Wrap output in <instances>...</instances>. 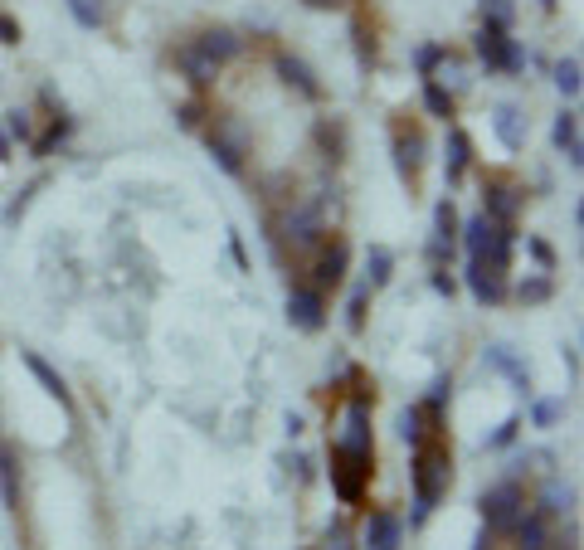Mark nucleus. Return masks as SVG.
<instances>
[{
    "mask_svg": "<svg viewBox=\"0 0 584 550\" xmlns=\"http://www.w3.org/2000/svg\"><path fill=\"white\" fill-rule=\"evenodd\" d=\"M409 477H414V512H409V526L419 531L434 507L443 502L448 482H453V448L443 434H429L424 443H414V463H409Z\"/></svg>",
    "mask_w": 584,
    "mask_h": 550,
    "instance_id": "obj_1",
    "label": "nucleus"
},
{
    "mask_svg": "<svg viewBox=\"0 0 584 550\" xmlns=\"http://www.w3.org/2000/svg\"><path fill=\"white\" fill-rule=\"evenodd\" d=\"M370 477H375V453H356V448L331 443V487L346 507H361Z\"/></svg>",
    "mask_w": 584,
    "mask_h": 550,
    "instance_id": "obj_2",
    "label": "nucleus"
},
{
    "mask_svg": "<svg viewBox=\"0 0 584 550\" xmlns=\"http://www.w3.org/2000/svg\"><path fill=\"white\" fill-rule=\"evenodd\" d=\"M477 59L487 64V74H521L526 69V49L511 39V30H497V25H482L473 39Z\"/></svg>",
    "mask_w": 584,
    "mask_h": 550,
    "instance_id": "obj_3",
    "label": "nucleus"
},
{
    "mask_svg": "<svg viewBox=\"0 0 584 550\" xmlns=\"http://www.w3.org/2000/svg\"><path fill=\"white\" fill-rule=\"evenodd\" d=\"M482 526L492 531V536H507L511 526H516V516L526 512V492H521V482H497V487H487L482 492Z\"/></svg>",
    "mask_w": 584,
    "mask_h": 550,
    "instance_id": "obj_4",
    "label": "nucleus"
},
{
    "mask_svg": "<svg viewBox=\"0 0 584 550\" xmlns=\"http://www.w3.org/2000/svg\"><path fill=\"white\" fill-rule=\"evenodd\" d=\"M390 151H395V171H400V181L404 185L419 181V171H424V151H429L424 132H419V127H409V122H395Z\"/></svg>",
    "mask_w": 584,
    "mask_h": 550,
    "instance_id": "obj_5",
    "label": "nucleus"
},
{
    "mask_svg": "<svg viewBox=\"0 0 584 550\" xmlns=\"http://www.w3.org/2000/svg\"><path fill=\"white\" fill-rule=\"evenodd\" d=\"M346 268H351V249H346V239H327V244L317 249V263H312V288H317V293L341 288V283H346Z\"/></svg>",
    "mask_w": 584,
    "mask_h": 550,
    "instance_id": "obj_6",
    "label": "nucleus"
},
{
    "mask_svg": "<svg viewBox=\"0 0 584 550\" xmlns=\"http://www.w3.org/2000/svg\"><path fill=\"white\" fill-rule=\"evenodd\" d=\"M283 312H288L292 327L312 336V331L327 327V293H317V288H292V293H288V307H283Z\"/></svg>",
    "mask_w": 584,
    "mask_h": 550,
    "instance_id": "obj_7",
    "label": "nucleus"
},
{
    "mask_svg": "<svg viewBox=\"0 0 584 550\" xmlns=\"http://www.w3.org/2000/svg\"><path fill=\"white\" fill-rule=\"evenodd\" d=\"M205 147H210V156L219 161V171H229V176H244V137H239L234 127H224V122H210V127H205Z\"/></svg>",
    "mask_w": 584,
    "mask_h": 550,
    "instance_id": "obj_8",
    "label": "nucleus"
},
{
    "mask_svg": "<svg viewBox=\"0 0 584 550\" xmlns=\"http://www.w3.org/2000/svg\"><path fill=\"white\" fill-rule=\"evenodd\" d=\"M341 448H356V453H375V434H370V404L351 400L346 404V419H341V434H336Z\"/></svg>",
    "mask_w": 584,
    "mask_h": 550,
    "instance_id": "obj_9",
    "label": "nucleus"
},
{
    "mask_svg": "<svg viewBox=\"0 0 584 550\" xmlns=\"http://www.w3.org/2000/svg\"><path fill=\"white\" fill-rule=\"evenodd\" d=\"M404 546V521L395 512H370L361 531V550H400Z\"/></svg>",
    "mask_w": 584,
    "mask_h": 550,
    "instance_id": "obj_10",
    "label": "nucleus"
},
{
    "mask_svg": "<svg viewBox=\"0 0 584 550\" xmlns=\"http://www.w3.org/2000/svg\"><path fill=\"white\" fill-rule=\"evenodd\" d=\"M468 293L482 302V307H497V302H507V273H492V268H482L477 258H468Z\"/></svg>",
    "mask_w": 584,
    "mask_h": 550,
    "instance_id": "obj_11",
    "label": "nucleus"
},
{
    "mask_svg": "<svg viewBox=\"0 0 584 550\" xmlns=\"http://www.w3.org/2000/svg\"><path fill=\"white\" fill-rule=\"evenodd\" d=\"M516 550H550V516L536 512V507H526V512L516 516V526L507 531Z\"/></svg>",
    "mask_w": 584,
    "mask_h": 550,
    "instance_id": "obj_12",
    "label": "nucleus"
},
{
    "mask_svg": "<svg viewBox=\"0 0 584 550\" xmlns=\"http://www.w3.org/2000/svg\"><path fill=\"white\" fill-rule=\"evenodd\" d=\"M190 49H195L200 59H210L215 69H224L229 59H239V54H244V39L234 35V30H205V35L195 39Z\"/></svg>",
    "mask_w": 584,
    "mask_h": 550,
    "instance_id": "obj_13",
    "label": "nucleus"
},
{
    "mask_svg": "<svg viewBox=\"0 0 584 550\" xmlns=\"http://www.w3.org/2000/svg\"><path fill=\"white\" fill-rule=\"evenodd\" d=\"M482 215H487L492 224H516V215H521V195H516L507 181H487V190H482Z\"/></svg>",
    "mask_w": 584,
    "mask_h": 550,
    "instance_id": "obj_14",
    "label": "nucleus"
},
{
    "mask_svg": "<svg viewBox=\"0 0 584 550\" xmlns=\"http://www.w3.org/2000/svg\"><path fill=\"white\" fill-rule=\"evenodd\" d=\"M20 361H25V366H30V375L44 385V395H54V400H59V409H64V414H73V390L64 385V375L49 366L44 356H35V351H20Z\"/></svg>",
    "mask_w": 584,
    "mask_h": 550,
    "instance_id": "obj_15",
    "label": "nucleus"
},
{
    "mask_svg": "<svg viewBox=\"0 0 584 550\" xmlns=\"http://www.w3.org/2000/svg\"><path fill=\"white\" fill-rule=\"evenodd\" d=\"M550 137H555V147H560V156H565V161H570V166L580 171V166H584L580 112H575V108H565V112H560V117H555V132H550Z\"/></svg>",
    "mask_w": 584,
    "mask_h": 550,
    "instance_id": "obj_16",
    "label": "nucleus"
},
{
    "mask_svg": "<svg viewBox=\"0 0 584 550\" xmlns=\"http://www.w3.org/2000/svg\"><path fill=\"white\" fill-rule=\"evenodd\" d=\"M468 166H473V137H468L463 127H448V156H443V176H448V185L463 181Z\"/></svg>",
    "mask_w": 584,
    "mask_h": 550,
    "instance_id": "obj_17",
    "label": "nucleus"
},
{
    "mask_svg": "<svg viewBox=\"0 0 584 550\" xmlns=\"http://www.w3.org/2000/svg\"><path fill=\"white\" fill-rule=\"evenodd\" d=\"M482 361L497 370V375H507V380L516 385V390H521V395L531 390V366H526V361H521L511 346H487V356H482Z\"/></svg>",
    "mask_w": 584,
    "mask_h": 550,
    "instance_id": "obj_18",
    "label": "nucleus"
},
{
    "mask_svg": "<svg viewBox=\"0 0 584 550\" xmlns=\"http://www.w3.org/2000/svg\"><path fill=\"white\" fill-rule=\"evenodd\" d=\"M429 434H443V419H438V414H429L424 404H409V409L400 414V439L414 448V443H424Z\"/></svg>",
    "mask_w": 584,
    "mask_h": 550,
    "instance_id": "obj_19",
    "label": "nucleus"
},
{
    "mask_svg": "<svg viewBox=\"0 0 584 550\" xmlns=\"http://www.w3.org/2000/svg\"><path fill=\"white\" fill-rule=\"evenodd\" d=\"M0 502L5 512H20V448L0 443Z\"/></svg>",
    "mask_w": 584,
    "mask_h": 550,
    "instance_id": "obj_20",
    "label": "nucleus"
},
{
    "mask_svg": "<svg viewBox=\"0 0 584 550\" xmlns=\"http://www.w3.org/2000/svg\"><path fill=\"white\" fill-rule=\"evenodd\" d=\"M278 74H283V83H288V88H297L302 98H312V103L322 98V83H317V74H312V69H307L297 54H278Z\"/></svg>",
    "mask_w": 584,
    "mask_h": 550,
    "instance_id": "obj_21",
    "label": "nucleus"
},
{
    "mask_svg": "<svg viewBox=\"0 0 584 550\" xmlns=\"http://www.w3.org/2000/svg\"><path fill=\"white\" fill-rule=\"evenodd\" d=\"M492 132L502 137V147H507V151H521V147H526V117H521V108L502 103V108L492 112Z\"/></svg>",
    "mask_w": 584,
    "mask_h": 550,
    "instance_id": "obj_22",
    "label": "nucleus"
},
{
    "mask_svg": "<svg viewBox=\"0 0 584 550\" xmlns=\"http://www.w3.org/2000/svg\"><path fill=\"white\" fill-rule=\"evenodd\" d=\"M365 288L370 293H380V288H390V278H395V254L385 249V244H370V254H365Z\"/></svg>",
    "mask_w": 584,
    "mask_h": 550,
    "instance_id": "obj_23",
    "label": "nucleus"
},
{
    "mask_svg": "<svg viewBox=\"0 0 584 550\" xmlns=\"http://www.w3.org/2000/svg\"><path fill=\"white\" fill-rule=\"evenodd\" d=\"M424 112L438 117V122H453V117H458V98H453L438 78H424Z\"/></svg>",
    "mask_w": 584,
    "mask_h": 550,
    "instance_id": "obj_24",
    "label": "nucleus"
},
{
    "mask_svg": "<svg viewBox=\"0 0 584 550\" xmlns=\"http://www.w3.org/2000/svg\"><path fill=\"white\" fill-rule=\"evenodd\" d=\"M176 64H181V74L190 78V83H195V88H200V93H205V88H210V83H215V64H210V59H200V54H195V49H190V44H185L181 54H176Z\"/></svg>",
    "mask_w": 584,
    "mask_h": 550,
    "instance_id": "obj_25",
    "label": "nucleus"
},
{
    "mask_svg": "<svg viewBox=\"0 0 584 550\" xmlns=\"http://www.w3.org/2000/svg\"><path fill=\"white\" fill-rule=\"evenodd\" d=\"M69 132H73V117H64V108H59L54 117H49L44 137H35V142H30V156H49L59 142H69Z\"/></svg>",
    "mask_w": 584,
    "mask_h": 550,
    "instance_id": "obj_26",
    "label": "nucleus"
},
{
    "mask_svg": "<svg viewBox=\"0 0 584 550\" xmlns=\"http://www.w3.org/2000/svg\"><path fill=\"white\" fill-rule=\"evenodd\" d=\"M458 205H453V195L448 200H438L434 205V239L438 244H458Z\"/></svg>",
    "mask_w": 584,
    "mask_h": 550,
    "instance_id": "obj_27",
    "label": "nucleus"
},
{
    "mask_svg": "<svg viewBox=\"0 0 584 550\" xmlns=\"http://www.w3.org/2000/svg\"><path fill=\"white\" fill-rule=\"evenodd\" d=\"M0 132H5L10 142H25V147L35 142V122H30V112H25V108H10V112H5Z\"/></svg>",
    "mask_w": 584,
    "mask_h": 550,
    "instance_id": "obj_28",
    "label": "nucleus"
},
{
    "mask_svg": "<svg viewBox=\"0 0 584 550\" xmlns=\"http://www.w3.org/2000/svg\"><path fill=\"white\" fill-rule=\"evenodd\" d=\"M560 419H565V395H550V400L531 404V424H536V429H555Z\"/></svg>",
    "mask_w": 584,
    "mask_h": 550,
    "instance_id": "obj_29",
    "label": "nucleus"
},
{
    "mask_svg": "<svg viewBox=\"0 0 584 550\" xmlns=\"http://www.w3.org/2000/svg\"><path fill=\"white\" fill-rule=\"evenodd\" d=\"M580 83L584 78H580V59H575V54L555 64V88H560L565 98H580Z\"/></svg>",
    "mask_w": 584,
    "mask_h": 550,
    "instance_id": "obj_30",
    "label": "nucleus"
},
{
    "mask_svg": "<svg viewBox=\"0 0 584 550\" xmlns=\"http://www.w3.org/2000/svg\"><path fill=\"white\" fill-rule=\"evenodd\" d=\"M550 293H555V283H550V273H536V278H521V288H516V297H521V302H546Z\"/></svg>",
    "mask_w": 584,
    "mask_h": 550,
    "instance_id": "obj_31",
    "label": "nucleus"
},
{
    "mask_svg": "<svg viewBox=\"0 0 584 550\" xmlns=\"http://www.w3.org/2000/svg\"><path fill=\"white\" fill-rule=\"evenodd\" d=\"M516 434H521V419L511 414V419H502V424H497V429L482 439V448H492V453H497V448H511V443H516Z\"/></svg>",
    "mask_w": 584,
    "mask_h": 550,
    "instance_id": "obj_32",
    "label": "nucleus"
},
{
    "mask_svg": "<svg viewBox=\"0 0 584 550\" xmlns=\"http://www.w3.org/2000/svg\"><path fill=\"white\" fill-rule=\"evenodd\" d=\"M565 507H570V492H565L560 482H550L546 492H541V507H536V512H546L550 521H555V516H565Z\"/></svg>",
    "mask_w": 584,
    "mask_h": 550,
    "instance_id": "obj_33",
    "label": "nucleus"
},
{
    "mask_svg": "<svg viewBox=\"0 0 584 550\" xmlns=\"http://www.w3.org/2000/svg\"><path fill=\"white\" fill-rule=\"evenodd\" d=\"M365 307H370V288H356V293H351V302H346V327L351 331H365Z\"/></svg>",
    "mask_w": 584,
    "mask_h": 550,
    "instance_id": "obj_34",
    "label": "nucleus"
},
{
    "mask_svg": "<svg viewBox=\"0 0 584 550\" xmlns=\"http://www.w3.org/2000/svg\"><path fill=\"white\" fill-rule=\"evenodd\" d=\"M482 25L511 30V0H482Z\"/></svg>",
    "mask_w": 584,
    "mask_h": 550,
    "instance_id": "obj_35",
    "label": "nucleus"
},
{
    "mask_svg": "<svg viewBox=\"0 0 584 550\" xmlns=\"http://www.w3.org/2000/svg\"><path fill=\"white\" fill-rule=\"evenodd\" d=\"M448 400H453V380H448V375H438V380H434V390H429V400H424V409L443 419V409H448Z\"/></svg>",
    "mask_w": 584,
    "mask_h": 550,
    "instance_id": "obj_36",
    "label": "nucleus"
},
{
    "mask_svg": "<svg viewBox=\"0 0 584 550\" xmlns=\"http://www.w3.org/2000/svg\"><path fill=\"white\" fill-rule=\"evenodd\" d=\"M69 10H73V20H78L83 30H98V25H103V10H98L93 0H69Z\"/></svg>",
    "mask_w": 584,
    "mask_h": 550,
    "instance_id": "obj_37",
    "label": "nucleus"
},
{
    "mask_svg": "<svg viewBox=\"0 0 584 550\" xmlns=\"http://www.w3.org/2000/svg\"><path fill=\"white\" fill-rule=\"evenodd\" d=\"M443 59H448V49H443V44H424V49H419V74L434 78L438 69H443Z\"/></svg>",
    "mask_w": 584,
    "mask_h": 550,
    "instance_id": "obj_38",
    "label": "nucleus"
},
{
    "mask_svg": "<svg viewBox=\"0 0 584 550\" xmlns=\"http://www.w3.org/2000/svg\"><path fill=\"white\" fill-rule=\"evenodd\" d=\"M39 185H44V181H30L25 190H20V195H15V200H10V210H5V224H20V215L30 210V200L39 195Z\"/></svg>",
    "mask_w": 584,
    "mask_h": 550,
    "instance_id": "obj_39",
    "label": "nucleus"
},
{
    "mask_svg": "<svg viewBox=\"0 0 584 550\" xmlns=\"http://www.w3.org/2000/svg\"><path fill=\"white\" fill-rule=\"evenodd\" d=\"M526 254L541 263V273H555V249H550L546 239H536V234H526Z\"/></svg>",
    "mask_w": 584,
    "mask_h": 550,
    "instance_id": "obj_40",
    "label": "nucleus"
},
{
    "mask_svg": "<svg viewBox=\"0 0 584 550\" xmlns=\"http://www.w3.org/2000/svg\"><path fill=\"white\" fill-rule=\"evenodd\" d=\"M351 35H356V54H361V64L370 69V64H375V35L365 30V20H356V25H351Z\"/></svg>",
    "mask_w": 584,
    "mask_h": 550,
    "instance_id": "obj_41",
    "label": "nucleus"
},
{
    "mask_svg": "<svg viewBox=\"0 0 584 550\" xmlns=\"http://www.w3.org/2000/svg\"><path fill=\"white\" fill-rule=\"evenodd\" d=\"M176 117H181V127H190V132H195V127H205V108H200V103H181Z\"/></svg>",
    "mask_w": 584,
    "mask_h": 550,
    "instance_id": "obj_42",
    "label": "nucleus"
},
{
    "mask_svg": "<svg viewBox=\"0 0 584 550\" xmlns=\"http://www.w3.org/2000/svg\"><path fill=\"white\" fill-rule=\"evenodd\" d=\"M327 550H356V541H351V531H346L341 521H336V526H331V531H327Z\"/></svg>",
    "mask_w": 584,
    "mask_h": 550,
    "instance_id": "obj_43",
    "label": "nucleus"
},
{
    "mask_svg": "<svg viewBox=\"0 0 584 550\" xmlns=\"http://www.w3.org/2000/svg\"><path fill=\"white\" fill-rule=\"evenodd\" d=\"M429 283H434L438 297H453V293H458V283H453V273H448V268H434V278H429Z\"/></svg>",
    "mask_w": 584,
    "mask_h": 550,
    "instance_id": "obj_44",
    "label": "nucleus"
},
{
    "mask_svg": "<svg viewBox=\"0 0 584 550\" xmlns=\"http://www.w3.org/2000/svg\"><path fill=\"white\" fill-rule=\"evenodd\" d=\"M0 44H20V25L10 15H0Z\"/></svg>",
    "mask_w": 584,
    "mask_h": 550,
    "instance_id": "obj_45",
    "label": "nucleus"
},
{
    "mask_svg": "<svg viewBox=\"0 0 584 550\" xmlns=\"http://www.w3.org/2000/svg\"><path fill=\"white\" fill-rule=\"evenodd\" d=\"M229 249H234V258H239V268H249V254H244V239H239V234L229 239Z\"/></svg>",
    "mask_w": 584,
    "mask_h": 550,
    "instance_id": "obj_46",
    "label": "nucleus"
},
{
    "mask_svg": "<svg viewBox=\"0 0 584 550\" xmlns=\"http://www.w3.org/2000/svg\"><path fill=\"white\" fill-rule=\"evenodd\" d=\"M492 541H497V536H492V531L482 526V531H477V541H473V550H492Z\"/></svg>",
    "mask_w": 584,
    "mask_h": 550,
    "instance_id": "obj_47",
    "label": "nucleus"
},
{
    "mask_svg": "<svg viewBox=\"0 0 584 550\" xmlns=\"http://www.w3.org/2000/svg\"><path fill=\"white\" fill-rule=\"evenodd\" d=\"M565 366H570V375L580 380V356H575V346H565Z\"/></svg>",
    "mask_w": 584,
    "mask_h": 550,
    "instance_id": "obj_48",
    "label": "nucleus"
},
{
    "mask_svg": "<svg viewBox=\"0 0 584 550\" xmlns=\"http://www.w3.org/2000/svg\"><path fill=\"white\" fill-rule=\"evenodd\" d=\"M307 10H336V5H346V0H302Z\"/></svg>",
    "mask_w": 584,
    "mask_h": 550,
    "instance_id": "obj_49",
    "label": "nucleus"
},
{
    "mask_svg": "<svg viewBox=\"0 0 584 550\" xmlns=\"http://www.w3.org/2000/svg\"><path fill=\"white\" fill-rule=\"evenodd\" d=\"M10 151H15V142H10V137L0 132V161H10Z\"/></svg>",
    "mask_w": 584,
    "mask_h": 550,
    "instance_id": "obj_50",
    "label": "nucleus"
},
{
    "mask_svg": "<svg viewBox=\"0 0 584 550\" xmlns=\"http://www.w3.org/2000/svg\"><path fill=\"white\" fill-rule=\"evenodd\" d=\"M541 5H546V10H555V5H560V0H541Z\"/></svg>",
    "mask_w": 584,
    "mask_h": 550,
    "instance_id": "obj_51",
    "label": "nucleus"
}]
</instances>
